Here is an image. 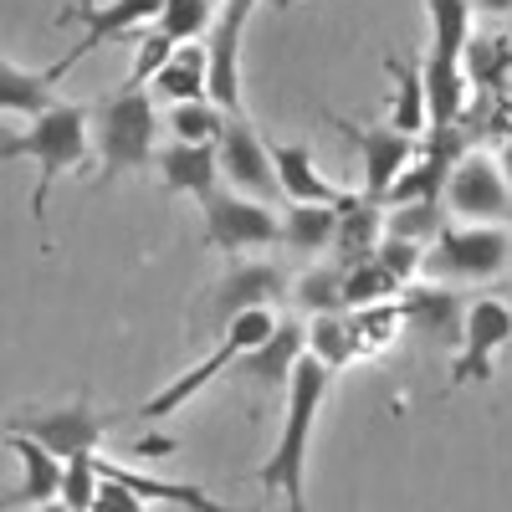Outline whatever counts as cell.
<instances>
[{"label": "cell", "instance_id": "obj_15", "mask_svg": "<svg viewBox=\"0 0 512 512\" xmlns=\"http://www.w3.org/2000/svg\"><path fill=\"white\" fill-rule=\"evenodd\" d=\"M267 149H272V164H277L282 195H287L292 205H333L338 216H344V210H354V205L364 200V195H354V190H344V185L323 180L308 144H282V139H267Z\"/></svg>", "mask_w": 512, "mask_h": 512}, {"label": "cell", "instance_id": "obj_8", "mask_svg": "<svg viewBox=\"0 0 512 512\" xmlns=\"http://www.w3.org/2000/svg\"><path fill=\"white\" fill-rule=\"evenodd\" d=\"M328 113V123H333V134H344L354 149H359V164H364V200L369 205H379V200H390V190L400 185V175L415 164V139H405V134H395L390 123H374V128H364V123H354V118H344V113H333V108H323Z\"/></svg>", "mask_w": 512, "mask_h": 512}, {"label": "cell", "instance_id": "obj_3", "mask_svg": "<svg viewBox=\"0 0 512 512\" xmlns=\"http://www.w3.org/2000/svg\"><path fill=\"white\" fill-rule=\"evenodd\" d=\"M93 123H98V159H103V175L98 185L118 180L123 169H144L154 159V98L149 88H123L113 98H103L93 108Z\"/></svg>", "mask_w": 512, "mask_h": 512}, {"label": "cell", "instance_id": "obj_2", "mask_svg": "<svg viewBox=\"0 0 512 512\" xmlns=\"http://www.w3.org/2000/svg\"><path fill=\"white\" fill-rule=\"evenodd\" d=\"M88 108L77 103H57L41 118H31L26 134H6L0 139V164L6 159H36V190H31V221L41 231V251H52L47 236V200H52V180L67 169L88 164Z\"/></svg>", "mask_w": 512, "mask_h": 512}, {"label": "cell", "instance_id": "obj_24", "mask_svg": "<svg viewBox=\"0 0 512 512\" xmlns=\"http://www.w3.org/2000/svg\"><path fill=\"white\" fill-rule=\"evenodd\" d=\"M338 236V210L333 205H292L282 216V246L297 256H318Z\"/></svg>", "mask_w": 512, "mask_h": 512}, {"label": "cell", "instance_id": "obj_16", "mask_svg": "<svg viewBox=\"0 0 512 512\" xmlns=\"http://www.w3.org/2000/svg\"><path fill=\"white\" fill-rule=\"evenodd\" d=\"M11 451L21 456V487L0 497V512L57 502V497H62V477H67V461H57L47 446H36L31 436H11Z\"/></svg>", "mask_w": 512, "mask_h": 512}, {"label": "cell", "instance_id": "obj_28", "mask_svg": "<svg viewBox=\"0 0 512 512\" xmlns=\"http://www.w3.org/2000/svg\"><path fill=\"white\" fill-rule=\"evenodd\" d=\"M231 113H221L216 103H180L169 108V128H175V144H221Z\"/></svg>", "mask_w": 512, "mask_h": 512}, {"label": "cell", "instance_id": "obj_4", "mask_svg": "<svg viewBox=\"0 0 512 512\" xmlns=\"http://www.w3.org/2000/svg\"><path fill=\"white\" fill-rule=\"evenodd\" d=\"M277 323H282V318H277L272 308L241 313V318H236V323H231V328L216 338V349H210V354H205V359H200L190 374L169 379V384H164V390H159L154 400H144V405H139V415H144V420H164L169 410H180V405H185V400H195V395L205 390V384L216 379V374L236 369V364H241L251 349H262L267 338H272V328H277Z\"/></svg>", "mask_w": 512, "mask_h": 512}, {"label": "cell", "instance_id": "obj_25", "mask_svg": "<svg viewBox=\"0 0 512 512\" xmlns=\"http://www.w3.org/2000/svg\"><path fill=\"white\" fill-rule=\"evenodd\" d=\"M431 11V57L461 62L472 41V0H425Z\"/></svg>", "mask_w": 512, "mask_h": 512}, {"label": "cell", "instance_id": "obj_30", "mask_svg": "<svg viewBox=\"0 0 512 512\" xmlns=\"http://www.w3.org/2000/svg\"><path fill=\"white\" fill-rule=\"evenodd\" d=\"M395 292H405L379 262H364L354 272H344V308H374V303H395Z\"/></svg>", "mask_w": 512, "mask_h": 512}, {"label": "cell", "instance_id": "obj_11", "mask_svg": "<svg viewBox=\"0 0 512 512\" xmlns=\"http://www.w3.org/2000/svg\"><path fill=\"white\" fill-rule=\"evenodd\" d=\"M216 154H221L226 180H231L236 190L256 195V205L287 200V195H282V180H277V164H272V149H267L262 134H256V123H246V113L226 123V134H221Z\"/></svg>", "mask_w": 512, "mask_h": 512}, {"label": "cell", "instance_id": "obj_37", "mask_svg": "<svg viewBox=\"0 0 512 512\" xmlns=\"http://www.w3.org/2000/svg\"><path fill=\"white\" fill-rule=\"evenodd\" d=\"M477 11H512V0H472Z\"/></svg>", "mask_w": 512, "mask_h": 512}, {"label": "cell", "instance_id": "obj_7", "mask_svg": "<svg viewBox=\"0 0 512 512\" xmlns=\"http://www.w3.org/2000/svg\"><path fill=\"white\" fill-rule=\"evenodd\" d=\"M277 297H287V272L277 267V262H241V267H231L221 282H216V292L205 297V308L195 313V333H226L241 313H256V308H272Z\"/></svg>", "mask_w": 512, "mask_h": 512}, {"label": "cell", "instance_id": "obj_23", "mask_svg": "<svg viewBox=\"0 0 512 512\" xmlns=\"http://www.w3.org/2000/svg\"><path fill=\"white\" fill-rule=\"evenodd\" d=\"M52 88L57 82L47 72H21L16 62L0 57V113H26V118H41L52 103Z\"/></svg>", "mask_w": 512, "mask_h": 512}, {"label": "cell", "instance_id": "obj_27", "mask_svg": "<svg viewBox=\"0 0 512 512\" xmlns=\"http://www.w3.org/2000/svg\"><path fill=\"white\" fill-rule=\"evenodd\" d=\"M446 200H420V205H395L390 210V236L395 241H410V246H425V241H441V231H446V210H441Z\"/></svg>", "mask_w": 512, "mask_h": 512}, {"label": "cell", "instance_id": "obj_39", "mask_svg": "<svg viewBox=\"0 0 512 512\" xmlns=\"http://www.w3.org/2000/svg\"><path fill=\"white\" fill-rule=\"evenodd\" d=\"M36 512H67V507L62 502H47V507H36Z\"/></svg>", "mask_w": 512, "mask_h": 512}, {"label": "cell", "instance_id": "obj_29", "mask_svg": "<svg viewBox=\"0 0 512 512\" xmlns=\"http://www.w3.org/2000/svg\"><path fill=\"white\" fill-rule=\"evenodd\" d=\"M451 169H456V164H446V159H436V154H425L420 164H410L405 175H400V185L390 190V205L441 200V195H446V180H451Z\"/></svg>", "mask_w": 512, "mask_h": 512}, {"label": "cell", "instance_id": "obj_5", "mask_svg": "<svg viewBox=\"0 0 512 512\" xmlns=\"http://www.w3.org/2000/svg\"><path fill=\"white\" fill-rule=\"evenodd\" d=\"M113 420L118 415H103V410H93L88 395H77L62 410H21V415H11L6 436H31L57 461H77V456H98L103 436L113 431Z\"/></svg>", "mask_w": 512, "mask_h": 512}, {"label": "cell", "instance_id": "obj_22", "mask_svg": "<svg viewBox=\"0 0 512 512\" xmlns=\"http://www.w3.org/2000/svg\"><path fill=\"white\" fill-rule=\"evenodd\" d=\"M384 72L395 77V98H390V123L395 134H405V139H415V134H425L431 128V113H425V82H420V67L415 62H405V57H384Z\"/></svg>", "mask_w": 512, "mask_h": 512}, {"label": "cell", "instance_id": "obj_19", "mask_svg": "<svg viewBox=\"0 0 512 512\" xmlns=\"http://www.w3.org/2000/svg\"><path fill=\"white\" fill-rule=\"evenodd\" d=\"M154 98L180 108V103H205L210 98V57L205 47H175V57H169V67L154 77Z\"/></svg>", "mask_w": 512, "mask_h": 512}, {"label": "cell", "instance_id": "obj_35", "mask_svg": "<svg viewBox=\"0 0 512 512\" xmlns=\"http://www.w3.org/2000/svg\"><path fill=\"white\" fill-rule=\"evenodd\" d=\"M169 57H175V41H169L164 31H144L139 52H134V72H128V88H149V82L169 67Z\"/></svg>", "mask_w": 512, "mask_h": 512}, {"label": "cell", "instance_id": "obj_34", "mask_svg": "<svg viewBox=\"0 0 512 512\" xmlns=\"http://www.w3.org/2000/svg\"><path fill=\"white\" fill-rule=\"evenodd\" d=\"M98 492H103V477H98V456H77L67 461V477H62V507L67 512H93L98 507Z\"/></svg>", "mask_w": 512, "mask_h": 512}, {"label": "cell", "instance_id": "obj_6", "mask_svg": "<svg viewBox=\"0 0 512 512\" xmlns=\"http://www.w3.org/2000/svg\"><path fill=\"white\" fill-rule=\"evenodd\" d=\"M507 231L502 226H446L441 241L425 251V277L436 282H487L507 262Z\"/></svg>", "mask_w": 512, "mask_h": 512}, {"label": "cell", "instance_id": "obj_17", "mask_svg": "<svg viewBox=\"0 0 512 512\" xmlns=\"http://www.w3.org/2000/svg\"><path fill=\"white\" fill-rule=\"evenodd\" d=\"M216 169H221V154L216 144H169L159 154V180L164 190H175V195H195L200 210L216 200Z\"/></svg>", "mask_w": 512, "mask_h": 512}, {"label": "cell", "instance_id": "obj_13", "mask_svg": "<svg viewBox=\"0 0 512 512\" xmlns=\"http://www.w3.org/2000/svg\"><path fill=\"white\" fill-rule=\"evenodd\" d=\"M277 241H282V221L272 216V205H251L226 190L205 205V246L246 251V246H277Z\"/></svg>", "mask_w": 512, "mask_h": 512}, {"label": "cell", "instance_id": "obj_32", "mask_svg": "<svg viewBox=\"0 0 512 512\" xmlns=\"http://www.w3.org/2000/svg\"><path fill=\"white\" fill-rule=\"evenodd\" d=\"M210 26H216V6L210 0H164L154 31H164L169 41H190V36H205Z\"/></svg>", "mask_w": 512, "mask_h": 512}, {"label": "cell", "instance_id": "obj_38", "mask_svg": "<svg viewBox=\"0 0 512 512\" xmlns=\"http://www.w3.org/2000/svg\"><path fill=\"white\" fill-rule=\"evenodd\" d=\"M502 164H507V185H512V139H507V149H502Z\"/></svg>", "mask_w": 512, "mask_h": 512}, {"label": "cell", "instance_id": "obj_21", "mask_svg": "<svg viewBox=\"0 0 512 512\" xmlns=\"http://www.w3.org/2000/svg\"><path fill=\"white\" fill-rule=\"evenodd\" d=\"M420 82H425V113H431V128H456V113L466 108V72H461V62L425 57L420 62Z\"/></svg>", "mask_w": 512, "mask_h": 512}, {"label": "cell", "instance_id": "obj_20", "mask_svg": "<svg viewBox=\"0 0 512 512\" xmlns=\"http://www.w3.org/2000/svg\"><path fill=\"white\" fill-rule=\"evenodd\" d=\"M400 313H405V323L425 328L431 338H456L461 318H466L456 287H405L400 292Z\"/></svg>", "mask_w": 512, "mask_h": 512}, {"label": "cell", "instance_id": "obj_31", "mask_svg": "<svg viewBox=\"0 0 512 512\" xmlns=\"http://www.w3.org/2000/svg\"><path fill=\"white\" fill-rule=\"evenodd\" d=\"M297 308H308L313 318H328L344 308V272L338 267H313L297 277Z\"/></svg>", "mask_w": 512, "mask_h": 512}, {"label": "cell", "instance_id": "obj_33", "mask_svg": "<svg viewBox=\"0 0 512 512\" xmlns=\"http://www.w3.org/2000/svg\"><path fill=\"white\" fill-rule=\"evenodd\" d=\"M349 323H354L359 354H364V349H390V344H395V333L405 328V313H400V303H374V308L349 313Z\"/></svg>", "mask_w": 512, "mask_h": 512}, {"label": "cell", "instance_id": "obj_18", "mask_svg": "<svg viewBox=\"0 0 512 512\" xmlns=\"http://www.w3.org/2000/svg\"><path fill=\"white\" fill-rule=\"evenodd\" d=\"M98 477L113 482V487H123V492H134L139 502H180V507H190V512H236V507H226V502H216V497H205L200 487L154 482V477H139V472H128V466H118V461H103V456H98Z\"/></svg>", "mask_w": 512, "mask_h": 512}, {"label": "cell", "instance_id": "obj_14", "mask_svg": "<svg viewBox=\"0 0 512 512\" xmlns=\"http://www.w3.org/2000/svg\"><path fill=\"white\" fill-rule=\"evenodd\" d=\"M308 359V323H277L272 328V338L262 349H251L241 364H236V379L241 384H251L256 395H277V390H287L292 384V369Z\"/></svg>", "mask_w": 512, "mask_h": 512}, {"label": "cell", "instance_id": "obj_26", "mask_svg": "<svg viewBox=\"0 0 512 512\" xmlns=\"http://www.w3.org/2000/svg\"><path fill=\"white\" fill-rule=\"evenodd\" d=\"M308 354L333 374V369H344L354 354H359V338H354V323L344 313H328V318H313L308 323Z\"/></svg>", "mask_w": 512, "mask_h": 512}, {"label": "cell", "instance_id": "obj_12", "mask_svg": "<svg viewBox=\"0 0 512 512\" xmlns=\"http://www.w3.org/2000/svg\"><path fill=\"white\" fill-rule=\"evenodd\" d=\"M441 200L456 210L461 221H477V226L512 221V185H507V175H497V164L482 159V154H466L451 169Z\"/></svg>", "mask_w": 512, "mask_h": 512}, {"label": "cell", "instance_id": "obj_36", "mask_svg": "<svg viewBox=\"0 0 512 512\" xmlns=\"http://www.w3.org/2000/svg\"><path fill=\"white\" fill-rule=\"evenodd\" d=\"M374 262L390 272L400 287H410L415 277H420V267H425V256H420V246H410V241H395V236H384L379 246H374Z\"/></svg>", "mask_w": 512, "mask_h": 512}, {"label": "cell", "instance_id": "obj_10", "mask_svg": "<svg viewBox=\"0 0 512 512\" xmlns=\"http://www.w3.org/2000/svg\"><path fill=\"white\" fill-rule=\"evenodd\" d=\"M512 338V308L502 297H472L461 318V354L451 369V384H487L492 379V354Z\"/></svg>", "mask_w": 512, "mask_h": 512}, {"label": "cell", "instance_id": "obj_9", "mask_svg": "<svg viewBox=\"0 0 512 512\" xmlns=\"http://www.w3.org/2000/svg\"><path fill=\"white\" fill-rule=\"evenodd\" d=\"M159 6H164V0H72V6H67L57 21H62V26L82 21V41H77V47H72L57 67H47V77L62 82L82 57L98 52L103 41H113V36H123V31H134V26H144V21H159Z\"/></svg>", "mask_w": 512, "mask_h": 512}, {"label": "cell", "instance_id": "obj_40", "mask_svg": "<svg viewBox=\"0 0 512 512\" xmlns=\"http://www.w3.org/2000/svg\"><path fill=\"white\" fill-rule=\"evenodd\" d=\"M297 6V0H277V11H292Z\"/></svg>", "mask_w": 512, "mask_h": 512}, {"label": "cell", "instance_id": "obj_1", "mask_svg": "<svg viewBox=\"0 0 512 512\" xmlns=\"http://www.w3.org/2000/svg\"><path fill=\"white\" fill-rule=\"evenodd\" d=\"M328 369L308 354L303 364L292 369V384H287V415H282V431H277V446L272 456L256 466V487L267 497H282L287 512H308V446H313V425H318V410L328 400Z\"/></svg>", "mask_w": 512, "mask_h": 512}]
</instances>
